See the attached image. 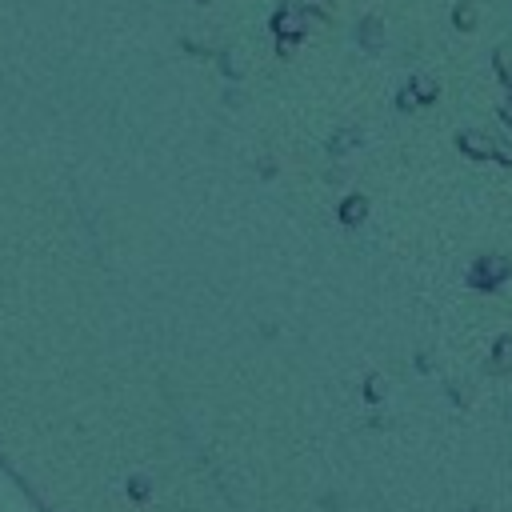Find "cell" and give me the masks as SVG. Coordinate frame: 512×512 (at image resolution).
Here are the masks:
<instances>
[{
	"label": "cell",
	"instance_id": "obj_6",
	"mask_svg": "<svg viewBox=\"0 0 512 512\" xmlns=\"http://www.w3.org/2000/svg\"><path fill=\"white\" fill-rule=\"evenodd\" d=\"M412 92H420L416 100H436V84L432 80H412Z\"/></svg>",
	"mask_w": 512,
	"mask_h": 512
},
{
	"label": "cell",
	"instance_id": "obj_3",
	"mask_svg": "<svg viewBox=\"0 0 512 512\" xmlns=\"http://www.w3.org/2000/svg\"><path fill=\"white\" fill-rule=\"evenodd\" d=\"M364 216H368V200L364 196H344L340 200V220L344 224H360Z\"/></svg>",
	"mask_w": 512,
	"mask_h": 512
},
{
	"label": "cell",
	"instance_id": "obj_5",
	"mask_svg": "<svg viewBox=\"0 0 512 512\" xmlns=\"http://www.w3.org/2000/svg\"><path fill=\"white\" fill-rule=\"evenodd\" d=\"M472 24H476V12H472V4H460V8H456V28H464V32H468Z\"/></svg>",
	"mask_w": 512,
	"mask_h": 512
},
{
	"label": "cell",
	"instance_id": "obj_4",
	"mask_svg": "<svg viewBox=\"0 0 512 512\" xmlns=\"http://www.w3.org/2000/svg\"><path fill=\"white\" fill-rule=\"evenodd\" d=\"M460 148H464V152H472V156H492V144H488V140H476L472 132H464V136H460Z\"/></svg>",
	"mask_w": 512,
	"mask_h": 512
},
{
	"label": "cell",
	"instance_id": "obj_7",
	"mask_svg": "<svg viewBox=\"0 0 512 512\" xmlns=\"http://www.w3.org/2000/svg\"><path fill=\"white\" fill-rule=\"evenodd\" d=\"M508 352H512V340H508V336H500V340H496V360L504 364V360H508Z\"/></svg>",
	"mask_w": 512,
	"mask_h": 512
},
{
	"label": "cell",
	"instance_id": "obj_2",
	"mask_svg": "<svg viewBox=\"0 0 512 512\" xmlns=\"http://www.w3.org/2000/svg\"><path fill=\"white\" fill-rule=\"evenodd\" d=\"M276 36H280V40H300V36H304V16H300L296 8L276 12Z\"/></svg>",
	"mask_w": 512,
	"mask_h": 512
},
{
	"label": "cell",
	"instance_id": "obj_1",
	"mask_svg": "<svg viewBox=\"0 0 512 512\" xmlns=\"http://www.w3.org/2000/svg\"><path fill=\"white\" fill-rule=\"evenodd\" d=\"M508 276V260L504 256H480V264L472 268V284L480 288H496Z\"/></svg>",
	"mask_w": 512,
	"mask_h": 512
},
{
	"label": "cell",
	"instance_id": "obj_8",
	"mask_svg": "<svg viewBox=\"0 0 512 512\" xmlns=\"http://www.w3.org/2000/svg\"><path fill=\"white\" fill-rule=\"evenodd\" d=\"M360 40H364V44H376V20L364 24V36H360Z\"/></svg>",
	"mask_w": 512,
	"mask_h": 512
}]
</instances>
